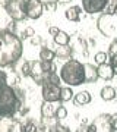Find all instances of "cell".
I'll return each mask as SVG.
<instances>
[{
	"instance_id": "obj_1",
	"label": "cell",
	"mask_w": 117,
	"mask_h": 132,
	"mask_svg": "<svg viewBox=\"0 0 117 132\" xmlns=\"http://www.w3.org/2000/svg\"><path fill=\"white\" fill-rule=\"evenodd\" d=\"M22 52V40L13 31H0V68L13 66L16 62L21 60Z\"/></svg>"
},
{
	"instance_id": "obj_2",
	"label": "cell",
	"mask_w": 117,
	"mask_h": 132,
	"mask_svg": "<svg viewBox=\"0 0 117 132\" xmlns=\"http://www.w3.org/2000/svg\"><path fill=\"white\" fill-rule=\"evenodd\" d=\"M60 81L65 82L67 87H78L80 84H85V71L84 63L78 59H69L65 62V65L60 68L59 72Z\"/></svg>"
},
{
	"instance_id": "obj_3",
	"label": "cell",
	"mask_w": 117,
	"mask_h": 132,
	"mask_svg": "<svg viewBox=\"0 0 117 132\" xmlns=\"http://www.w3.org/2000/svg\"><path fill=\"white\" fill-rule=\"evenodd\" d=\"M22 106V100L18 98L16 91L9 84L0 85V119L12 118Z\"/></svg>"
},
{
	"instance_id": "obj_4",
	"label": "cell",
	"mask_w": 117,
	"mask_h": 132,
	"mask_svg": "<svg viewBox=\"0 0 117 132\" xmlns=\"http://www.w3.org/2000/svg\"><path fill=\"white\" fill-rule=\"evenodd\" d=\"M97 28L104 37L117 41V12L100 15L97 21Z\"/></svg>"
},
{
	"instance_id": "obj_5",
	"label": "cell",
	"mask_w": 117,
	"mask_h": 132,
	"mask_svg": "<svg viewBox=\"0 0 117 132\" xmlns=\"http://www.w3.org/2000/svg\"><path fill=\"white\" fill-rule=\"evenodd\" d=\"M23 12L28 19H38L44 13V5L41 0H23Z\"/></svg>"
},
{
	"instance_id": "obj_6",
	"label": "cell",
	"mask_w": 117,
	"mask_h": 132,
	"mask_svg": "<svg viewBox=\"0 0 117 132\" xmlns=\"http://www.w3.org/2000/svg\"><path fill=\"white\" fill-rule=\"evenodd\" d=\"M60 85L51 84V82H47L44 81L41 84V94H42V100L48 101V103H57L60 98Z\"/></svg>"
},
{
	"instance_id": "obj_7",
	"label": "cell",
	"mask_w": 117,
	"mask_h": 132,
	"mask_svg": "<svg viewBox=\"0 0 117 132\" xmlns=\"http://www.w3.org/2000/svg\"><path fill=\"white\" fill-rule=\"evenodd\" d=\"M5 9L10 16V19L15 22H21L26 18L25 12H23V0H10Z\"/></svg>"
},
{
	"instance_id": "obj_8",
	"label": "cell",
	"mask_w": 117,
	"mask_h": 132,
	"mask_svg": "<svg viewBox=\"0 0 117 132\" xmlns=\"http://www.w3.org/2000/svg\"><path fill=\"white\" fill-rule=\"evenodd\" d=\"M111 114H100L97 118L94 119L91 125L94 128V132H114L113 131V126H111Z\"/></svg>"
},
{
	"instance_id": "obj_9",
	"label": "cell",
	"mask_w": 117,
	"mask_h": 132,
	"mask_svg": "<svg viewBox=\"0 0 117 132\" xmlns=\"http://www.w3.org/2000/svg\"><path fill=\"white\" fill-rule=\"evenodd\" d=\"M82 2V9L88 15L101 13L105 9L107 0H80Z\"/></svg>"
},
{
	"instance_id": "obj_10",
	"label": "cell",
	"mask_w": 117,
	"mask_h": 132,
	"mask_svg": "<svg viewBox=\"0 0 117 132\" xmlns=\"http://www.w3.org/2000/svg\"><path fill=\"white\" fill-rule=\"evenodd\" d=\"M29 76L34 79L35 84H38V85L42 84V81H44V78H46V72L42 71L41 60L29 62Z\"/></svg>"
},
{
	"instance_id": "obj_11",
	"label": "cell",
	"mask_w": 117,
	"mask_h": 132,
	"mask_svg": "<svg viewBox=\"0 0 117 132\" xmlns=\"http://www.w3.org/2000/svg\"><path fill=\"white\" fill-rule=\"evenodd\" d=\"M97 73H98V79L103 81H111L114 78V71H113L111 65L108 62L97 66Z\"/></svg>"
},
{
	"instance_id": "obj_12",
	"label": "cell",
	"mask_w": 117,
	"mask_h": 132,
	"mask_svg": "<svg viewBox=\"0 0 117 132\" xmlns=\"http://www.w3.org/2000/svg\"><path fill=\"white\" fill-rule=\"evenodd\" d=\"M84 71H85V84L89 82H97L98 79V73H97V68L91 63H84Z\"/></svg>"
},
{
	"instance_id": "obj_13",
	"label": "cell",
	"mask_w": 117,
	"mask_h": 132,
	"mask_svg": "<svg viewBox=\"0 0 117 132\" xmlns=\"http://www.w3.org/2000/svg\"><path fill=\"white\" fill-rule=\"evenodd\" d=\"M57 106L54 103H48V101H44L41 106V118L44 120H50V119L54 118V112H56Z\"/></svg>"
},
{
	"instance_id": "obj_14",
	"label": "cell",
	"mask_w": 117,
	"mask_h": 132,
	"mask_svg": "<svg viewBox=\"0 0 117 132\" xmlns=\"http://www.w3.org/2000/svg\"><path fill=\"white\" fill-rule=\"evenodd\" d=\"M91 100H92V97H91V94H89V91H79V93L75 94V97H73V103H75V106L80 107V106L89 104Z\"/></svg>"
},
{
	"instance_id": "obj_15",
	"label": "cell",
	"mask_w": 117,
	"mask_h": 132,
	"mask_svg": "<svg viewBox=\"0 0 117 132\" xmlns=\"http://www.w3.org/2000/svg\"><path fill=\"white\" fill-rule=\"evenodd\" d=\"M80 12H82V10H80L79 6H72V7L65 10V16H66L67 21H70V22H79Z\"/></svg>"
},
{
	"instance_id": "obj_16",
	"label": "cell",
	"mask_w": 117,
	"mask_h": 132,
	"mask_svg": "<svg viewBox=\"0 0 117 132\" xmlns=\"http://www.w3.org/2000/svg\"><path fill=\"white\" fill-rule=\"evenodd\" d=\"M54 54L61 60H69L70 56H72V48L69 47V44L67 46H57L56 50H54Z\"/></svg>"
},
{
	"instance_id": "obj_17",
	"label": "cell",
	"mask_w": 117,
	"mask_h": 132,
	"mask_svg": "<svg viewBox=\"0 0 117 132\" xmlns=\"http://www.w3.org/2000/svg\"><path fill=\"white\" fill-rule=\"evenodd\" d=\"M100 95H101V98H103L104 101H111V100H114L117 97V91H116V88H114V87L105 85L103 90H101Z\"/></svg>"
},
{
	"instance_id": "obj_18",
	"label": "cell",
	"mask_w": 117,
	"mask_h": 132,
	"mask_svg": "<svg viewBox=\"0 0 117 132\" xmlns=\"http://www.w3.org/2000/svg\"><path fill=\"white\" fill-rule=\"evenodd\" d=\"M53 38H54V43H56L57 46H67L70 41V35L67 32H65V31H61V29H59L53 35Z\"/></svg>"
},
{
	"instance_id": "obj_19",
	"label": "cell",
	"mask_w": 117,
	"mask_h": 132,
	"mask_svg": "<svg viewBox=\"0 0 117 132\" xmlns=\"http://www.w3.org/2000/svg\"><path fill=\"white\" fill-rule=\"evenodd\" d=\"M56 59V54H54V50L48 47H41L40 50V60L41 62H53Z\"/></svg>"
},
{
	"instance_id": "obj_20",
	"label": "cell",
	"mask_w": 117,
	"mask_h": 132,
	"mask_svg": "<svg viewBox=\"0 0 117 132\" xmlns=\"http://www.w3.org/2000/svg\"><path fill=\"white\" fill-rule=\"evenodd\" d=\"M73 98V91H72V87H61L60 88V101L61 103H66V101H70Z\"/></svg>"
},
{
	"instance_id": "obj_21",
	"label": "cell",
	"mask_w": 117,
	"mask_h": 132,
	"mask_svg": "<svg viewBox=\"0 0 117 132\" xmlns=\"http://www.w3.org/2000/svg\"><path fill=\"white\" fill-rule=\"evenodd\" d=\"M23 132H46V131H44L42 126H38L35 122L29 120V122H26L23 125Z\"/></svg>"
},
{
	"instance_id": "obj_22",
	"label": "cell",
	"mask_w": 117,
	"mask_h": 132,
	"mask_svg": "<svg viewBox=\"0 0 117 132\" xmlns=\"http://www.w3.org/2000/svg\"><path fill=\"white\" fill-rule=\"evenodd\" d=\"M65 118H67V109L65 106H57L56 112H54V119L56 120H63Z\"/></svg>"
},
{
	"instance_id": "obj_23",
	"label": "cell",
	"mask_w": 117,
	"mask_h": 132,
	"mask_svg": "<svg viewBox=\"0 0 117 132\" xmlns=\"http://www.w3.org/2000/svg\"><path fill=\"white\" fill-rule=\"evenodd\" d=\"M114 12H117V0H107L104 13H114Z\"/></svg>"
},
{
	"instance_id": "obj_24",
	"label": "cell",
	"mask_w": 117,
	"mask_h": 132,
	"mask_svg": "<svg viewBox=\"0 0 117 132\" xmlns=\"http://www.w3.org/2000/svg\"><path fill=\"white\" fill-rule=\"evenodd\" d=\"M48 129H50V132H70L69 128L60 125V123H59V120H57V123L50 125V126H48Z\"/></svg>"
},
{
	"instance_id": "obj_25",
	"label": "cell",
	"mask_w": 117,
	"mask_h": 132,
	"mask_svg": "<svg viewBox=\"0 0 117 132\" xmlns=\"http://www.w3.org/2000/svg\"><path fill=\"white\" fill-rule=\"evenodd\" d=\"M41 66H42V71L47 73H51V72H56V65L54 62H41Z\"/></svg>"
},
{
	"instance_id": "obj_26",
	"label": "cell",
	"mask_w": 117,
	"mask_h": 132,
	"mask_svg": "<svg viewBox=\"0 0 117 132\" xmlns=\"http://www.w3.org/2000/svg\"><path fill=\"white\" fill-rule=\"evenodd\" d=\"M19 73H21L23 78L29 76V62H26V60L21 62V66H19Z\"/></svg>"
},
{
	"instance_id": "obj_27",
	"label": "cell",
	"mask_w": 117,
	"mask_h": 132,
	"mask_svg": "<svg viewBox=\"0 0 117 132\" xmlns=\"http://www.w3.org/2000/svg\"><path fill=\"white\" fill-rule=\"evenodd\" d=\"M95 63L97 65H101V63H105V62L108 60V54L105 52H98L97 54H95Z\"/></svg>"
},
{
	"instance_id": "obj_28",
	"label": "cell",
	"mask_w": 117,
	"mask_h": 132,
	"mask_svg": "<svg viewBox=\"0 0 117 132\" xmlns=\"http://www.w3.org/2000/svg\"><path fill=\"white\" fill-rule=\"evenodd\" d=\"M7 132H23V123L13 122L9 128H7Z\"/></svg>"
},
{
	"instance_id": "obj_29",
	"label": "cell",
	"mask_w": 117,
	"mask_h": 132,
	"mask_svg": "<svg viewBox=\"0 0 117 132\" xmlns=\"http://www.w3.org/2000/svg\"><path fill=\"white\" fill-rule=\"evenodd\" d=\"M107 54H108V57H113V56H116V54H117V41H116V40H113V41H111Z\"/></svg>"
},
{
	"instance_id": "obj_30",
	"label": "cell",
	"mask_w": 117,
	"mask_h": 132,
	"mask_svg": "<svg viewBox=\"0 0 117 132\" xmlns=\"http://www.w3.org/2000/svg\"><path fill=\"white\" fill-rule=\"evenodd\" d=\"M23 38H28V37H34L35 35V31H34V28H31V27H26V28L23 29Z\"/></svg>"
},
{
	"instance_id": "obj_31",
	"label": "cell",
	"mask_w": 117,
	"mask_h": 132,
	"mask_svg": "<svg viewBox=\"0 0 117 132\" xmlns=\"http://www.w3.org/2000/svg\"><path fill=\"white\" fill-rule=\"evenodd\" d=\"M7 84V73L3 71V68H0V85Z\"/></svg>"
},
{
	"instance_id": "obj_32",
	"label": "cell",
	"mask_w": 117,
	"mask_h": 132,
	"mask_svg": "<svg viewBox=\"0 0 117 132\" xmlns=\"http://www.w3.org/2000/svg\"><path fill=\"white\" fill-rule=\"evenodd\" d=\"M110 65H111L113 71H114V75H117V54L110 59Z\"/></svg>"
},
{
	"instance_id": "obj_33",
	"label": "cell",
	"mask_w": 117,
	"mask_h": 132,
	"mask_svg": "<svg viewBox=\"0 0 117 132\" xmlns=\"http://www.w3.org/2000/svg\"><path fill=\"white\" fill-rule=\"evenodd\" d=\"M111 126H113V131L114 132H117V113H114V114H111Z\"/></svg>"
},
{
	"instance_id": "obj_34",
	"label": "cell",
	"mask_w": 117,
	"mask_h": 132,
	"mask_svg": "<svg viewBox=\"0 0 117 132\" xmlns=\"http://www.w3.org/2000/svg\"><path fill=\"white\" fill-rule=\"evenodd\" d=\"M42 5H44V7H46L47 10H54V7H56V2H54V3H50V2H46V3H42Z\"/></svg>"
},
{
	"instance_id": "obj_35",
	"label": "cell",
	"mask_w": 117,
	"mask_h": 132,
	"mask_svg": "<svg viewBox=\"0 0 117 132\" xmlns=\"http://www.w3.org/2000/svg\"><path fill=\"white\" fill-rule=\"evenodd\" d=\"M57 31H59V28H57V27H50V29H48V32L51 34V35H54Z\"/></svg>"
},
{
	"instance_id": "obj_36",
	"label": "cell",
	"mask_w": 117,
	"mask_h": 132,
	"mask_svg": "<svg viewBox=\"0 0 117 132\" xmlns=\"http://www.w3.org/2000/svg\"><path fill=\"white\" fill-rule=\"evenodd\" d=\"M56 3H59V5H66V3H70L72 0H54Z\"/></svg>"
}]
</instances>
